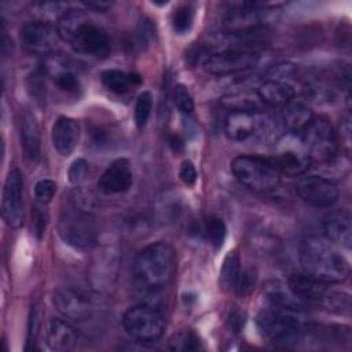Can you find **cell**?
<instances>
[{"instance_id": "1", "label": "cell", "mask_w": 352, "mask_h": 352, "mask_svg": "<svg viewBox=\"0 0 352 352\" xmlns=\"http://www.w3.org/2000/svg\"><path fill=\"white\" fill-rule=\"evenodd\" d=\"M300 263L304 274L330 285L344 282L351 274L349 261L338 248L318 235H308L301 241Z\"/></svg>"}, {"instance_id": "2", "label": "cell", "mask_w": 352, "mask_h": 352, "mask_svg": "<svg viewBox=\"0 0 352 352\" xmlns=\"http://www.w3.org/2000/svg\"><path fill=\"white\" fill-rule=\"evenodd\" d=\"M56 30L60 40L78 54L94 58H106L110 54L109 33L81 10H69L56 22Z\"/></svg>"}, {"instance_id": "3", "label": "cell", "mask_w": 352, "mask_h": 352, "mask_svg": "<svg viewBox=\"0 0 352 352\" xmlns=\"http://www.w3.org/2000/svg\"><path fill=\"white\" fill-rule=\"evenodd\" d=\"M176 272V252L158 241L143 248L133 263V274L138 283L144 289H160L170 282Z\"/></svg>"}, {"instance_id": "4", "label": "cell", "mask_w": 352, "mask_h": 352, "mask_svg": "<svg viewBox=\"0 0 352 352\" xmlns=\"http://www.w3.org/2000/svg\"><path fill=\"white\" fill-rule=\"evenodd\" d=\"M231 170L243 187L257 194L272 192L280 183V173L264 157L238 155L231 162Z\"/></svg>"}, {"instance_id": "5", "label": "cell", "mask_w": 352, "mask_h": 352, "mask_svg": "<svg viewBox=\"0 0 352 352\" xmlns=\"http://www.w3.org/2000/svg\"><path fill=\"white\" fill-rule=\"evenodd\" d=\"M256 324L264 337L278 342L298 338L307 329L304 311L278 308L274 305H268L258 312Z\"/></svg>"}, {"instance_id": "6", "label": "cell", "mask_w": 352, "mask_h": 352, "mask_svg": "<svg viewBox=\"0 0 352 352\" xmlns=\"http://www.w3.org/2000/svg\"><path fill=\"white\" fill-rule=\"evenodd\" d=\"M58 234L65 243L78 250H89L96 243V224L92 213L78 204L62 210Z\"/></svg>"}, {"instance_id": "7", "label": "cell", "mask_w": 352, "mask_h": 352, "mask_svg": "<svg viewBox=\"0 0 352 352\" xmlns=\"http://www.w3.org/2000/svg\"><path fill=\"white\" fill-rule=\"evenodd\" d=\"M287 285L304 304H316L337 312L349 311V296L330 289V283L304 274L292 275Z\"/></svg>"}, {"instance_id": "8", "label": "cell", "mask_w": 352, "mask_h": 352, "mask_svg": "<svg viewBox=\"0 0 352 352\" xmlns=\"http://www.w3.org/2000/svg\"><path fill=\"white\" fill-rule=\"evenodd\" d=\"M122 326L133 340L139 342H154L162 337L166 319L160 308L150 304H139L125 311Z\"/></svg>"}, {"instance_id": "9", "label": "cell", "mask_w": 352, "mask_h": 352, "mask_svg": "<svg viewBox=\"0 0 352 352\" xmlns=\"http://www.w3.org/2000/svg\"><path fill=\"white\" fill-rule=\"evenodd\" d=\"M300 140L311 162L330 164L337 157V136L331 124L324 117H312L309 124L300 133Z\"/></svg>"}, {"instance_id": "10", "label": "cell", "mask_w": 352, "mask_h": 352, "mask_svg": "<svg viewBox=\"0 0 352 352\" xmlns=\"http://www.w3.org/2000/svg\"><path fill=\"white\" fill-rule=\"evenodd\" d=\"M272 122L258 110H230L224 120L227 136L238 143L264 140L271 133Z\"/></svg>"}, {"instance_id": "11", "label": "cell", "mask_w": 352, "mask_h": 352, "mask_svg": "<svg viewBox=\"0 0 352 352\" xmlns=\"http://www.w3.org/2000/svg\"><path fill=\"white\" fill-rule=\"evenodd\" d=\"M258 51L248 48H228L210 54L202 63L213 76H230L246 72L257 65Z\"/></svg>"}, {"instance_id": "12", "label": "cell", "mask_w": 352, "mask_h": 352, "mask_svg": "<svg viewBox=\"0 0 352 352\" xmlns=\"http://www.w3.org/2000/svg\"><path fill=\"white\" fill-rule=\"evenodd\" d=\"M270 10L258 3H239L231 6L224 16L226 33L239 34L263 29L270 16Z\"/></svg>"}, {"instance_id": "13", "label": "cell", "mask_w": 352, "mask_h": 352, "mask_svg": "<svg viewBox=\"0 0 352 352\" xmlns=\"http://www.w3.org/2000/svg\"><path fill=\"white\" fill-rule=\"evenodd\" d=\"M59 33L48 22L34 21L22 26L21 43L22 47L36 55H48L55 52L59 45Z\"/></svg>"}, {"instance_id": "14", "label": "cell", "mask_w": 352, "mask_h": 352, "mask_svg": "<svg viewBox=\"0 0 352 352\" xmlns=\"http://www.w3.org/2000/svg\"><path fill=\"white\" fill-rule=\"evenodd\" d=\"M1 214L12 228H18L23 223V177L16 168L10 170L4 182Z\"/></svg>"}, {"instance_id": "15", "label": "cell", "mask_w": 352, "mask_h": 352, "mask_svg": "<svg viewBox=\"0 0 352 352\" xmlns=\"http://www.w3.org/2000/svg\"><path fill=\"white\" fill-rule=\"evenodd\" d=\"M296 191L308 205L315 208H330L338 201V188L326 177L311 175L297 182Z\"/></svg>"}, {"instance_id": "16", "label": "cell", "mask_w": 352, "mask_h": 352, "mask_svg": "<svg viewBox=\"0 0 352 352\" xmlns=\"http://www.w3.org/2000/svg\"><path fill=\"white\" fill-rule=\"evenodd\" d=\"M55 308L66 318L73 320H85L91 318L94 307L91 300L81 292L72 287H62L52 297Z\"/></svg>"}, {"instance_id": "17", "label": "cell", "mask_w": 352, "mask_h": 352, "mask_svg": "<svg viewBox=\"0 0 352 352\" xmlns=\"http://www.w3.org/2000/svg\"><path fill=\"white\" fill-rule=\"evenodd\" d=\"M268 160L280 175H286L289 177L304 175L312 164L304 146L301 148L286 146L279 148Z\"/></svg>"}, {"instance_id": "18", "label": "cell", "mask_w": 352, "mask_h": 352, "mask_svg": "<svg viewBox=\"0 0 352 352\" xmlns=\"http://www.w3.org/2000/svg\"><path fill=\"white\" fill-rule=\"evenodd\" d=\"M131 165L125 158L113 161L98 180V187L103 194H121L129 190L132 186Z\"/></svg>"}, {"instance_id": "19", "label": "cell", "mask_w": 352, "mask_h": 352, "mask_svg": "<svg viewBox=\"0 0 352 352\" xmlns=\"http://www.w3.org/2000/svg\"><path fill=\"white\" fill-rule=\"evenodd\" d=\"M324 238L337 248L351 249L352 243V223L351 214L345 210L331 212L323 221Z\"/></svg>"}, {"instance_id": "20", "label": "cell", "mask_w": 352, "mask_h": 352, "mask_svg": "<svg viewBox=\"0 0 352 352\" xmlns=\"http://www.w3.org/2000/svg\"><path fill=\"white\" fill-rule=\"evenodd\" d=\"M51 139L54 148L60 155H70L80 139V126L77 121L70 117H59L52 126Z\"/></svg>"}, {"instance_id": "21", "label": "cell", "mask_w": 352, "mask_h": 352, "mask_svg": "<svg viewBox=\"0 0 352 352\" xmlns=\"http://www.w3.org/2000/svg\"><path fill=\"white\" fill-rule=\"evenodd\" d=\"M45 340L50 349L56 352H69L76 346L78 334L66 320L52 318L47 326Z\"/></svg>"}, {"instance_id": "22", "label": "cell", "mask_w": 352, "mask_h": 352, "mask_svg": "<svg viewBox=\"0 0 352 352\" xmlns=\"http://www.w3.org/2000/svg\"><path fill=\"white\" fill-rule=\"evenodd\" d=\"M296 91L287 81L267 78L257 89V96L261 103L271 107H283L294 99Z\"/></svg>"}, {"instance_id": "23", "label": "cell", "mask_w": 352, "mask_h": 352, "mask_svg": "<svg viewBox=\"0 0 352 352\" xmlns=\"http://www.w3.org/2000/svg\"><path fill=\"white\" fill-rule=\"evenodd\" d=\"M21 143L26 157L30 161H37L41 154V136L40 128L29 111H25L21 118Z\"/></svg>"}, {"instance_id": "24", "label": "cell", "mask_w": 352, "mask_h": 352, "mask_svg": "<svg viewBox=\"0 0 352 352\" xmlns=\"http://www.w3.org/2000/svg\"><path fill=\"white\" fill-rule=\"evenodd\" d=\"M312 117V111L304 102L293 99L282 107L280 121L290 133H301Z\"/></svg>"}, {"instance_id": "25", "label": "cell", "mask_w": 352, "mask_h": 352, "mask_svg": "<svg viewBox=\"0 0 352 352\" xmlns=\"http://www.w3.org/2000/svg\"><path fill=\"white\" fill-rule=\"evenodd\" d=\"M264 294L270 305L296 311H304L305 308V304L292 292L289 285H285L279 280H272L267 283Z\"/></svg>"}, {"instance_id": "26", "label": "cell", "mask_w": 352, "mask_h": 352, "mask_svg": "<svg viewBox=\"0 0 352 352\" xmlns=\"http://www.w3.org/2000/svg\"><path fill=\"white\" fill-rule=\"evenodd\" d=\"M100 80L109 91H111L117 95L126 94L128 91H131V88H133L135 85H139L142 82V78L139 74L125 73L118 69H107V70L102 72Z\"/></svg>"}, {"instance_id": "27", "label": "cell", "mask_w": 352, "mask_h": 352, "mask_svg": "<svg viewBox=\"0 0 352 352\" xmlns=\"http://www.w3.org/2000/svg\"><path fill=\"white\" fill-rule=\"evenodd\" d=\"M47 69V72L52 77L54 84L59 89L69 94H74L80 89V78L72 69L62 65H48Z\"/></svg>"}, {"instance_id": "28", "label": "cell", "mask_w": 352, "mask_h": 352, "mask_svg": "<svg viewBox=\"0 0 352 352\" xmlns=\"http://www.w3.org/2000/svg\"><path fill=\"white\" fill-rule=\"evenodd\" d=\"M241 271L239 256L236 252H230L223 260L221 270L219 274V285L224 290H230L234 286V282Z\"/></svg>"}, {"instance_id": "29", "label": "cell", "mask_w": 352, "mask_h": 352, "mask_svg": "<svg viewBox=\"0 0 352 352\" xmlns=\"http://www.w3.org/2000/svg\"><path fill=\"white\" fill-rule=\"evenodd\" d=\"M204 234H205L206 239L209 241V243L214 249H219V248H221V245L226 239L227 227L221 219L209 217V219H206V221L204 224Z\"/></svg>"}, {"instance_id": "30", "label": "cell", "mask_w": 352, "mask_h": 352, "mask_svg": "<svg viewBox=\"0 0 352 352\" xmlns=\"http://www.w3.org/2000/svg\"><path fill=\"white\" fill-rule=\"evenodd\" d=\"M257 270L253 268V267H249V268H245L242 271H239L235 282H234V286H232V290L236 296L239 297H246L249 296L256 285H257Z\"/></svg>"}, {"instance_id": "31", "label": "cell", "mask_w": 352, "mask_h": 352, "mask_svg": "<svg viewBox=\"0 0 352 352\" xmlns=\"http://www.w3.org/2000/svg\"><path fill=\"white\" fill-rule=\"evenodd\" d=\"M170 348L173 351H199L204 349L202 341L199 340V337L191 331V330H182L177 334L173 336V338L170 340Z\"/></svg>"}, {"instance_id": "32", "label": "cell", "mask_w": 352, "mask_h": 352, "mask_svg": "<svg viewBox=\"0 0 352 352\" xmlns=\"http://www.w3.org/2000/svg\"><path fill=\"white\" fill-rule=\"evenodd\" d=\"M194 16H195V11L192 8V6L190 4H184L179 8H176L172 14V28L177 34H184L187 33L192 23H194Z\"/></svg>"}, {"instance_id": "33", "label": "cell", "mask_w": 352, "mask_h": 352, "mask_svg": "<svg viewBox=\"0 0 352 352\" xmlns=\"http://www.w3.org/2000/svg\"><path fill=\"white\" fill-rule=\"evenodd\" d=\"M33 10L40 15V21L48 22L50 19H56V22L69 11L67 4L56 1H40L33 4Z\"/></svg>"}, {"instance_id": "34", "label": "cell", "mask_w": 352, "mask_h": 352, "mask_svg": "<svg viewBox=\"0 0 352 352\" xmlns=\"http://www.w3.org/2000/svg\"><path fill=\"white\" fill-rule=\"evenodd\" d=\"M153 110V96L148 91H143L135 104V124L138 129H143L147 125V121L150 118Z\"/></svg>"}, {"instance_id": "35", "label": "cell", "mask_w": 352, "mask_h": 352, "mask_svg": "<svg viewBox=\"0 0 352 352\" xmlns=\"http://www.w3.org/2000/svg\"><path fill=\"white\" fill-rule=\"evenodd\" d=\"M173 102L179 109V111H182L183 114H191L194 110V99L191 96V92L183 84H177L175 87Z\"/></svg>"}, {"instance_id": "36", "label": "cell", "mask_w": 352, "mask_h": 352, "mask_svg": "<svg viewBox=\"0 0 352 352\" xmlns=\"http://www.w3.org/2000/svg\"><path fill=\"white\" fill-rule=\"evenodd\" d=\"M56 191V183L51 179H41L34 186V197L40 204H48Z\"/></svg>"}, {"instance_id": "37", "label": "cell", "mask_w": 352, "mask_h": 352, "mask_svg": "<svg viewBox=\"0 0 352 352\" xmlns=\"http://www.w3.org/2000/svg\"><path fill=\"white\" fill-rule=\"evenodd\" d=\"M88 173V162L82 158H78L72 162L69 170H67V177L69 182L73 184H80Z\"/></svg>"}, {"instance_id": "38", "label": "cell", "mask_w": 352, "mask_h": 352, "mask_svg": "<svg viewBox=\"0 0 352 352\" xmlns=\"http://www.w3.org/2000/svg\"><path fill=\"white\" fill-rule=\"evenodd\" d=\"M179 177L188 187L195 184L198 173H197V169H195V166H194V164L191 161L186 160V161L182 162L180 169H179Z\"/></svg>"}, {"instance_id": "39", "label": "cell", "mask_w": 352, "mask_h": 352, "mask_svg": "<svg viewBox=\"0 0 352 352\" xmlns=\"http://www.w3.org/2000/svg\"><path fill=\"white\" fill-rule=\"evenodd\" d=\"M245 320H246V314L241 309L235 308L228 315V324L234 331H239L243 327Z\"/></svg>"}, {"instance_id": "40", "label": "cell", "mask_w": 352, "mask_h": 352, "mask_svg": "<svg viewBox=\"0 0 352 352\" xmlns=\"http://www.w3.org/2000/svg\"><path fill=\"white\" fill-rule=\"evenodd\" d=\"M340 133H341V140H342L344 144L349 148V146H351V114H349V113H346V114L341 118Z\"/></svg>"}, {"instance_id": "41", "label": "cell", "mask_w": 352, "mask_h": 352, "mask_svg": "<svg viewBox=\"0 0 352 352\" xmlns=\"http://www.w3.org/2000/svg\"><path fill=\"white\" fill-rule=\"evenodd\" d=\"M40 307L34 305L33 309H32V314H30V320H29V342H32V340H34L36 337V333H37V329H38V323H40Z\"/></svg>"}, {"instance_id": "42", "label": "cell", "mask_w": 352, "mask_h": 352, "mask_svg": "<svg viewBox=\"0 0 352 352\" xmlns=\"http://www.w3.org/2000/svg\"><path fill=\"white\" fill-rule=\"evenodd\" d=\"M11 50H12V43H11V38H8L6 26L3 23V28H1V51H3L4 55H10Z\"/></svg>"}, {"instance_id": "43", "label": "cell", "mask_w": 352, "mask_h": 352, "mask_svg": "<svg viewBox=\"0 0 352 352\" xmlns=\"http://www.w3.org/2000/svg\"><path fill=\"white\" fill-rule=\"evenodd\" d=\"M84 6L87 8L95 10V11H106L107 8L111 7V3L110 1H103V0H96V1H87V3H84Z\"/></svg>"}]
</instances>
